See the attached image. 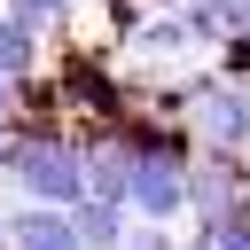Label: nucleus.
<instances>
[{
  "mask_svg": "<svg viewBox=\"0 0 250 250\" xmlns=\"http://www.w3.org/2000/svg\"><path fill=\"white\" fill-rule=\"evenodd\" d=\"M8 188L23 203H78L86 195V141L70 125H8Z\"/></svg>",
  "mask_w": 250,
  "mask_h": 250,
  "instance_id": "obj_1",
  "label": "nucleus"
},
{
  "mask_svg": "<svg viewBox=\"0 0 250 250\" xmlns=\"http://www.w3.org/2000/svg\"><path fill=\"white\" fill-rule=\"evenodd\" d=\"M188 8H211V16H227V23H234V8H242V0H188Z\"/></svg>",
  "mask_w": 250,
  "mask_h": 250,
  "instance_id": "obj_11",
  "label": "nucleus"
},
{
  "mask_svg": "<svg viewBox=\"0 0 250 250\" xmlns=\"http://www.w3.org/2000/svg\"><path fill=\"white\" fill-rule=\"evenodd\" d=\"M39 62H47V31L23 23V16L0 0V70H8V78H39Z\"/></svg>",
  "mask_w": 250,
  "mask_h": 250,
  "instance_id": "obj_6",
  "label": "nucleus"
},
{
  "mask_svg": "<svg viewBox=\"0 0 250 250\" xmlns=\"http://www.w3.org/2000/svg\"><path fill=\"white\" fill-rule=\"evenodd\" d=\"M180 250H211V234H195V242H180Z\"/></svg>",
  "mask_w": 250,
  "mask_h": 250,
  "instance_id": "obj_14",
  "label": "nucleus"
},
{
  "mask_svg": "<svg viewBox=\"0 0 250 250\" xmlns=\"http://www.w3.org/2000/svg\"><path fill=\"white\" fill-rule=\"evenodd\" d=\"M0 180H8V125H0Z\"/></svg>",
  "mask_w": 250,
  "mask_h": 250,
  "instance_id": "obj_13",
  "label": "nucleus"
},
{
  "mask_svg": "<svg viewBox=\"0 0 250 250\" xmlns=\"http://www.w3.org/2000/svg\"><path fill=\"white\" fill-rule=\"evenodd\" d=\"M16 102H23V78H8V70H0V125L16 117Z\"/></svg>",
  "mask_w": 250,
  "mask_h": 250,
  "instance_id": "obj_10",
  "label": "nucleus"
},
{
  "mask_svg": "<svg viewBox=\"0 0 250 250\" xmlns=\"http://www.w3.org/2000/svg\"><path fill=\"white\" fill-rule=\"evenodd\" d=\"M203 47H211V39L195 31L188 0H148V8H125L117 62H125V78H133V86H164V78H180V62H188V55H203Z\"/></svg>",
  "mask_w": 250,
  "mask_h": 250,
  "instance_id": "obj_2",
  "label": "nucleus"
},
{
  "mask_svg": "<svg viewBox=\"0 0 250 250\" xmlns=\"http://www.w3.org/2000/svg\"><path fill=\"white\" fill-rule=\"evenodd\" d=\"M242 188H250V148H242Z\"/></svg>",
  "mask_w": 250,
  "mask_h": 250,
  "instance_id": "obj_15",
  "label": "nucleus"
},
{
  "mask_svg": "<svg viewBox=\"0 0 250 250\" xmlns=\"http://www.w3.org/2000/svg\"><path fill=\"white\" fill-rule=\"evenodd\" d=\"M70 211H78L86 250H125V234H133V203L125 195H78Z\"/></svg>",
  "mask_w": 250,
  "mask_h": 250,
  "instance_id": "obj_5",
  "label": "nucleus"
},
{
  "mask_svg": "<svg viewBox=\"0 0 250 250\" xmlns=\"http://www.w3.org/2000/svg\"><path fill=\"white\" fill-rule=\"evenodd\" d=\"M250 188H242V156H219V148H195L188 164V219L195 227H219L227 211H242Z\"/></svg>",
  "mask_w": 250,
  "mask_h": 250,
  "instance_id": "obj_3",
  "label": "nucleus"
},
{
  "mask_svg": "<svg viewBox=\"0 0 250 250\" xmlns=\"http://www.w3.org/2000/svg\"><path fill=\"white\" fill-rule=\"evenodd\" d=\"M16 250H86L70 203H23L16 211Z\"/></svg>",
  "mask_w": 250,
  "mask_h": 250,
  "instance_id": "obj_4",
  "label": "nucleus"
},
{
  "mask_svg": "<svg viewBox=\"0 0 250 250\" xmlns=\"http://www.w3.org/2000/svg\"><path fill=\"white\" fill-rule=\"evenodd\" d=\"M23 23H39V31H62V23H78V8L86 0H8Z\"/></svg>",
  "mask_w": 250,
  "mask_h": 250,
  "instance_id": "obj_7",
  "label": "nucleus"
},
{
  "mask_svg": "<svg viewBox=\"0 0 250 250\" xmlns=\"http://www.w3.org/2000/svg\"><path fill=\"white\" fill-rule=\"evenodd\" d=\"M195 234H211V250H250V203H242V211H227L219 227H195Z\"/></svg>",
  "mask_w": 250,
  "mask_h": 250,
  "instance_id": "obj_8",
  "label": "nucleus"
},
{
  "mask_svg": "<svg viewBox=\"0 0 250 250\" xmlns=\"http://www.w3.org/2000/svg\"><path fill=\"white\" fill-rule=\"evenodd\" d=\"M125 250H180V234H172V219H133Z\"/></svg>",
  "mask_w": 250,
  "mask_h": 250,
  "instance_id": "obj_9",
  "label": "nucleus"
},
{
  "mask_svg": "<svg viewBox=\"0 0 250 250\" xmlns=\"http://www.w3.org/2000/svg\"><path fill=\"white\" fill-rule=\"evenodd\" d=\"M0 250H16V211H0Z\"/></svg>",
  "mask_w": 250,
  "mask_h": 250,
  "instance_id": "obj_12",
  "label": "nucleus"
}]
</instances>
